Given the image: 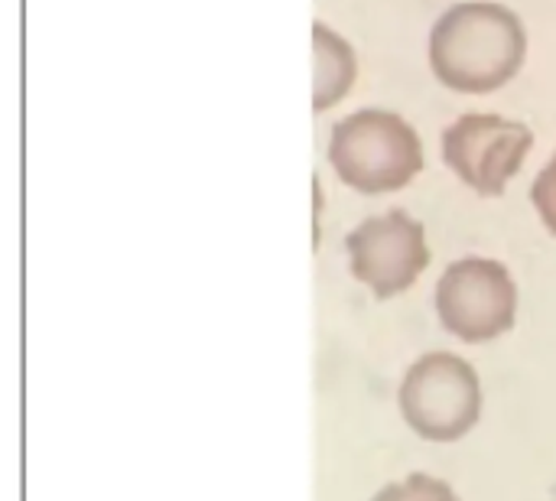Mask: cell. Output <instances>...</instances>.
Here are the masks:
<instances>
[{
    "mask_svg": "<svg viewBox=\"0 0 556 501\" xmlns=\"http://www.w3.org/2000/svg\"><path fill=\"white\" fill-rule=\"evenodd\" d=\"M525 26L505 3L472 0L450 7L430 33L437 75L459 91H492L525 62Z\"/></svg>",
    "mask_w": 556,
    "mask_h": 501,
    "instance_id": "6da1fadb",
    "label": "cell"
},
{
    "mask_svg": "<svg viewBox=\"0 0 556 501\" xmlns=\"http://www.w3.org/2000/svg\"><path fill=\"white\" fill-rule=\"evenodd\" d=\"M329 163L362 192H388L407 186L424 166L417 130L394 111L365 108L332 127Z\"/></svg>",
    "mask_w": 556,
    "mask_h": 501,
    "instance_id": "7a4b0ae2",
    "label": "cell"
},
{
    "mask_svg": "<svg viewBox=\"0 0 556 501\" xmlns=\"http://www.w3.org/2000/svg\"><path fill=\"white\" fill-rule=\"evenodd\" d=\"M397 404L417 437L430 443H456L482 414L479 372L453 352H427L407 368Z\"/></svg>",
    "mask_w": 556,
    "mask_h": 501,
    "instance_id": "3957f363",
    "label": "cell"
},
{
    "mask_svg": "<svg viewBox=\"0 0 556 501\" xmlns=\"http://www.w3.org/2000/svg\"><path fill=\"white\" fill-rule=\"evenodd\" d=\"M440 323L463 342H489L515 326L518 287L502 261L463 258L437 284Z\"/></svg>",
    "mask_w": 556,
    "mask_h": 501,
    "instance_id": "277c9868",
    "label": "cell"
},
{
    "mask_svg": "<svg viewBox=\"0 0 556 501\" xmlns=\"http://www.w3.org/2000/svg\"><path fill=\"white\" fill-rule=\"evenodd\" d=\"M531 147V127L498 114H463L443 130L446 163L482 196H502Z\"/></svg>",
    "mask_w": 556,
    "mask_h": 501,
    "instance_id": "5b68a950",
    "label": "cell"
},
{
    "mask_svg": "<svg viewBox=\"0 0 556 501\" xmlns=\"http://www.w3.org/2000/svg\"><path fill=\"white\" fill-rule=\"evenodd\" d=\"M352 274L375 290L378 300H388L407 290L430 264V248L424 225L404 209L365 218L345 238Z\"/></svg>",
    "mask_w": 556,
    "mask_h": 501,
    "instance_id": "8992f818",
    "label": "cell"
},
{
    "mask_svg": "<svg viewBox=\"0 0 556 501\" xmlns=\"http://www.w3.org/2000/svg\"><path fill=\"white\" fill-rule=\"evenodd\" d=\"M313 49H316V98H313V108L326 111L332 101H339L345 95V88L355 78V52L326 23H313Z\"/></svg>",
    "mask_w": 556,
    "mask_h": 501,
    "instance_id": "52a82bcc",
    "label": "cell"
},
{
    "mask_svg": "<svg viewBox=\"0 0 556 501\" xmlns=\"http://www.w3.org/2000/svg\"><path fill=\"white\" fill-rule=\"evenodd\" d=\"M371 501H459V496L450 489V483L427 473H414L404 483L384 486Z\"/></svg>",
    "mask_w": 556,
    "mask_h": 501,
    "instance_id": "ba28073f",
    "label": "cell"
},
{
    "mask_svg": "<svg viewBox=\"0 0 556 501\" xmlns=\"http://www.w3.org/2000/svg\"><path fill=\"white\" fill-rule=\"evenodd\" d=\"M531 199H534V205H538L544 225L556 235V153L554 160L538 173V179H534V186H531Z\"/></svg>",
    "mask_w": 556,
    "mask_h": 501,
    "instance_id": "9c48e42d",
    "label": "cell"
}]
</instances>
